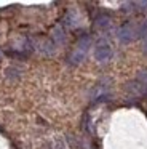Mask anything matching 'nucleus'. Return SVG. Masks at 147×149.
Wrapping results in <instances>:
<instances>
[{"mask_svg":"<svg viewBox=\"0 0 147 149\" xmlns=\"http://www.w3.org/2000/svg\"><path fill=\"white\" fill-rule=\"evenodd\" d=\"M96 58L99 59V61H105V59L110 58V48H109L107 45H99L98 48H96Z\"/></svg>","mask_w":147,"mask_h":149,"instance_id":"f257e3e1","label":"nucleus"},{"mask_svg":"<svg viewBox=\"0 0 147 149\" xmlns=\"http://www.w3.org/2000/svg\"><path fill=\"white\" fill-rule=\"evenodd\" d=\"M96 24H98V26H102V27L107 26V24H109V18L107 16H102V15H101V16L96 18Z\"/></svg>","mask_w":147,"mask_h":149,"instance_id":"f03ea898","label":"nucleus"}]
</instances>
